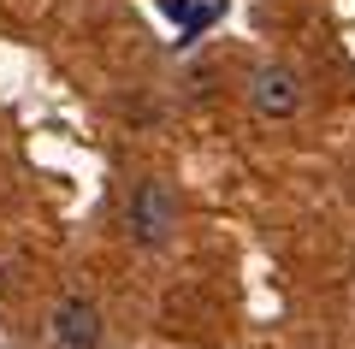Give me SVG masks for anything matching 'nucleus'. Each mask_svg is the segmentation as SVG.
<instances>
[{
    "label": "nucleus",
    "instance_id": "obj_1",
    "mask_svg": "<svg viewBox=\"0 0 355 349\" xmlns=\"http://www.w3.org/2000/svg\"><path fill=\"white\" fill-rule=\"evenodd\" d=\"M172 231H178V196L160 178H142V184L130 189V237H137L142 249H160Z\"/></svg>",
    "mask_w": 355,
    "mask_h": 349
},
{
    "label": "nucleus",
    "instance_id": "obj_2",
    "mask_svg": "<svg viewBox=\"0 0 355 349\" xmlns=\"http://www.w3.org/2000/svg\"><path fill=\"white\" fill-rule=\"evenodd\" d=\"M249 107L261 112V119H296V107H302V83H296V71H284V65H261V71L249 77Z\"/></svg>",
    "mask_w": 355,
    "mask_h": 349
},
{
    "label": "nucleus",
    "instance_id": "obj_3",
    "mask_svg": "<svg viewBox=\"0 0 355 349\" xmlns=\"http://www.w3.org/2000/svg\"><path fill=\"white\" fill-rule=\"evenodd\" d=\"M48 332H53V343H60V349H95L107 325H101V308H95L89 296H65L60 308H53Z\"/></svg>",
    "mask_w": 355,
    "mask_h": 349
}]
</instances>
